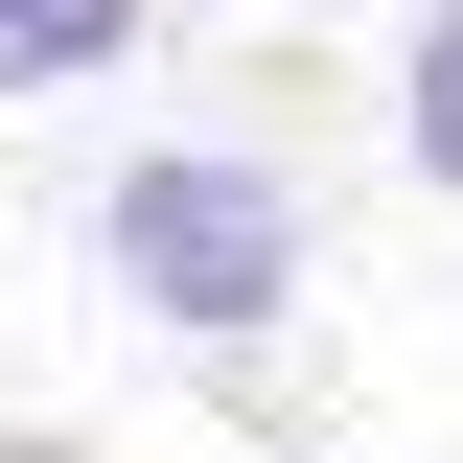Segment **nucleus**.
<instances>
[{"label": "nucleus", "instance_id": "f257e3e1", "mask_svg": "<svg viewBox=\"0 0 463 463\" xmlns=\"http://www.w3.org/2000/svg\"><path fill=\"white\" fill-rule=\"evenodd\" d=\"M93 279L139 301V325H185V347H255L301 301V185L255 163V139H139V163L93 185Z\"/></svg>", "mask_w": 463, "mask_h": 463}, {"label": "nucleus", "instance_id": "f03ea898", "mask_svg": "<svg viewBox=\"0 0 463 463\" xmlns=\"http://www.w3.org/2000/svg\"><path fill=\"white\" fill-rule=\"evenodd\" d=\"M139 24H163V0H0V93H93Z\"/></svg>", "mask_w": 463, "mask_h": 463}, {"label": "nucleus", "instance_id": "7ed1b4c3", "mask_svg": "<svg viewBox=\"0 0 463 463\" xmlns=\"http://www.w3.org/2000/svg\"><path fill=\"white\" fill-rule=\"evenodd\" d=\"M394 139H417V185H440V209H463V0H440V24H417V70H394Z\"/></svg>", "mask_w": 463, "mask_h": 463}]
</instances>
